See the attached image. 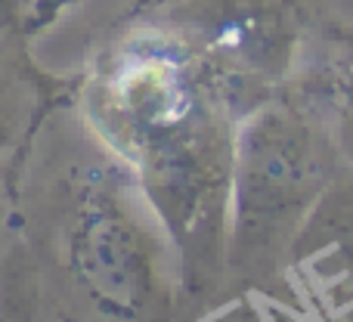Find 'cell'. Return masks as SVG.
<instances>
[{
    "label": "cell",
    "instance_id": "6da1fadb",
    "mask_svg": "<svg viewBox=\"0 0 353 322\" xmlns=\"http://www.w3.org/2000/svg\"><path fill=\"white\" fill-rule=\"evenodd\" d=\"M90 115L140 170L186 261L226 254L236 137L214 72L171 28L128 34L99 62Z\"/></svg>",
    "mask_w": 353,
    "mask_h": 322
},
{
    "label": "cell",
    "instance_id": "7a4b0ae2",
    "mask_svg": "<svg viewBox=\"0 0 353 322\" xmlns=\"http://www.w3.org/2000/svg\"><path fill=\"white\" fill-rule=\"evenodd\" d=\"M325 189V155L313 128L285 105H263L242 124L232 149L226 261L257 276L292 251L301 223Z\"/></svg>",
    "mask_w": 353,
    "mask_h": 322
},
{
    "label": "cell",
    "instance_id": "3957f363",
    "mask_svg": "<svg viewBox=\"0 0 353 322\" xmlns=\"http://www.w3.org/2000/svg\"><path fill=\"white\" fill-rule=\"evenodd\" d=\"M65 261L99 310L143 316L159 298V251L109 177H87L74 189L65 220Z\"/></svg>",
    "mask_w": 353,
    "mask_h": 322
},
{
    "label": "cell",
    "instance_id": "277c9868",
    "mask_svg": "<svg viewBox=\"0 0 353 322\" xmlns=\"http://www.w3.org/2000/svg\"><path fill=\"white\" fill-rule=\"evenodd\" d=\"M168 19L217 81L279 78L298 43L285 0H180Z\"/></svg>",
    "mask_w": 353,
    "mask_h": 322
},
{
    "label": "cell",
    "instance_id": "5b68a950",
    "mask_svg": "<svg viewBox=\"0 0 353 322\" xmlns=\"http://www.w3.org/2000/svg\"><path fill=\"white\" fill-rule=\"evenodd\" d=\"M288 254L329 279H353V177L323 189Z\"/></svg>",
    "mask_w": 353,
    "mask_h": 322
},
{
    "label": "cell",
    "instance_id": "8992f818",
    "mask_svg": "<svg viewBox=\"0 0 353 322\" xmlns=\"http://www.w3.org/2000/svg\"><path fill=\"white\" fill-rule=\"evenodd\" d=\"M28 10L31 0H0V25H19Z\"/></svg>",
    "mask_w": 353,
    "mask_h": 322
},
{
    "label": "cell",
    "instance_id": "52a82bcc",
    "mask_svg": "<svg viewBox=\"0 0 353 322\" xmlns=\"http://www.w3.org/2000/svg\"><path fill=\"white\" fill-rule=\"evenodd\" d=\"M341 140H344V146H347V155H353V99L341 115Z\"/></svg>",
    "mask_w": 353,
    "mask_h": 322
},
{
    "label": "cell",
    "instance_id": "ba28073f",
    "mask_svg": "<svg viewBox=\"0 0 353 322\" xmlns=\"http://www.w3.org/2000/svg\"><path fill=\"white\" fill-rule=\"evenodd\" d=\"M0 140H3V105H0Z\"/></svg>",
    "mask_w": 353,
    "mask_h": 322
}]
</instances>
